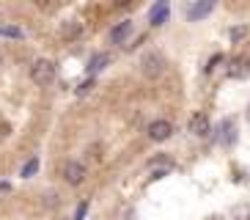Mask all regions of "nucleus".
<instances>
[{"instance_id": "dca6fc26", "label": "nucleus", "mask_w": 250, "mask_h": 220, "mask_svg": "<svg viewBox=\"0 0 250 220\" xmlns=\"http://www.w3.org/2000/svg\"><path fill=\"white\" fill-rule=\"evenodd\" d=\"M85 209H88V204H80V206H77V215H74V220H83V215H85Z\"/></svg>"}, {"instance_id": "ddd939ff", "label": "nucleus", "mask_w": 250, "mask_h": 220, "mask_svg": "<svg viewBox=\"0 0 250 220\" xmlns=\"http://www.w3.org/2000/svg\"><path fill=\"white\" fill-rule=\"evenodd\" d=\"M0 36L20 39V36H22V30H20V28H14V25H0Z\"/></svg>"}, {"instance_id": "39448f33", "label": "nucleus", "mask_w": 250, "mask_h": 220, "mask_svg": "<svg viewBox=\"0 0 250 220\" xmlns=\"http://www.w3.org/2000/svg\"><path fill=\"white\" fill-rule=\"evenodd\" d=\"M190 132L192 135H195V138H206V135H209V132H212V124H209V118L206 116H192L190 118Z\"/></svg>"}, {"instance_id": "f03ea898", "label": "nucleus", "mask_w": 250, "mask_h": 220, "mask_svg": "<svg viewBox=\"0 0 250 220\" xmlns=\"http://www.w3.org/2000/svg\"><path fill=\"white\" fill-rule=\"evenodd\" d=\"M140 66H143V74H146V77H160L162 66H165V58H162L160 52H148Z\"/></svg>"}, {"instance_id": "423d86ee", "label": "nucleus", "mask_w": 250, "mask_h": 220, "mask_svg": "<svg viewBox=\"0 0 250 220\" xmlns=\"http://www.w3.org/2000/svg\"><path fill=\"white\" fill-rule=\"evenodd\" d=\"M214 8V3L212 0H206V3H195V6H190V11H187V17H190L192 22L195 20H201V17H206L209 11Z\"/></svg>"}, {"instance_id": "20e7f679", "label": "nucleus", "mask_w": 250, "mask_h": 220, "mask_svg": "<svg viewBox=\"0 0 250 220\" xmlns=\"http://www.w3.org/2000/svg\"><path fill=\"white\" fill-rule=\"evenodd\" d=\"M63 179L69 184H83V179H85V165H80V162H66L63 165Z\"/></svg>"}, {"instance_id": "4468645a", "label": "nucleus", "mask_w": 250, "mask_h": 220, "mask_svg": "<svg viewBox=\"0 0 250 220\" xmlns=\"http://www.w3.org/2000/svg\"><path fill=\"white\" fill-rule=\"evenodd\" d=\"M245 33H248V28H245V25H236V28H231V39H234V42H236V39H242Z\"/></svg>"}, {"instance_id": "f257e3e1", "label": "nucleus", "mask_w": 250, "mask_h": 220, "mask_svg": "<svg viewBox=\"0 0 250 220\" xmlns=\"http://www.w3.org/2000/svg\"><path fill=\"white\" fill-rule=\"evenodd\" d=\"M30 77H33L36 86H50V83L55 80V64L47 61V58H39L36 64L30 66Z\"/></svg>"}, {"instance_id": "6e6552de", "label": "nucleus", "mask_w": 250, "mask_h": 220, "mask_svg": "<svg viewBox=\"0 0 250 220\" xmlns=\"http://www.w3.org/2000/svg\"><path fill=\"white\" fill-rule=\"evenodd\" d=\"M129 33H132V22H129V20H124V22H118L116 28H113V33H110V36H113V42H116V44H121L126 36H129Z\"/></svg>"}, {"instance_id": "2eb2a0df", "label": "nucleus", "mask_w": 250, "mask_h": 220, "mask_svg": "<svg viewBox=\"0 0 250 220\" xmlns=\"http://www.w3.org/2000/svg\"><path fill=\"white\" fill-rule=\"evenodd\" d=\"M91 88H94V80H85V83H83L80 88H77V94H80V96H83V94H88Z\"/></svg>"}, {"instance_id": "1a4fd4ad", "label": "nucleus", "mask_w": 250, "mask_h": 220, "mask_svg": "<svg viewBox=\"0 0 250 220\" xmlns=\"http://www.w3.org/2000/svg\"><path fill=\"white\" fill-rule=\"evenodd\" d=\"M165 20H168V3H157L151 8V25H162Z\"/></svg>"}, {"instance_id": "9b49d317", "label": "nucleus", "mask_w": 250, "mask_h": 220, "mask_svg": "<svg viewBox=\"0 0 250 220\" xmlns=\"http://www.w3.org/2000/svg\"><path fill=\"white\" fill-rule=\"evenodd\" d=\"M80 30H83V25L80 22H66V25H63V30H61V33H63V39H77L80 36Z\"/></svg>"}, {"instance_id": "0eeeda50", "label": "nucleus", "mask_w": 250, "mask_h": 220, "mask_svg": "<svg viewBox=\"0 0 250 220\" xmlns=\"http://www.w3.org/2000/svg\"><path fill=\"white\" fill-rule=\"evenodd\" d=\"M110 64V55L107 52H96L94 58L88 61V74H96V72H102L104 66Z\"/></svg>"}, {"instance_id": "f8f14e48", "label": "nucleus", "mask_w": 250, "mask_h": 220, "mask_svg": "<svg viewBox=\"0 0 250 220\" xmlns=\"http://www.w3.org/2000/svg\"><path fill=\"white\" fill-rule=\"evenodd\" d=\"M36 171H39V160H36V157H30V160L22 165V176H25V179H30Z\"/></svg>"}, {"instance_id": "9d476101", "label": "nucleus", "mask_w": 250, "mask_h": 220, "mask_svg": "<svg viewBox=\"0 0 250 220\" xmlns=\"http://www.w3.org/2000/svg\"><path fill=\"white\" fill-rule=\"evenodd\" d=\"M228 74H231V77H245V74H248V61L236 58L234 64H231V69H228Z\"/></svg>"}, {"instance_id": "7ed1b4c3", "label": "nucleus", "mask_w": 250, "mask_h": 220, "mask_svg": "<svg viewBox=\"0 0 250 220\" xmlns=\"http://www.w3.org/2000/svg\"><path fill=\"white\" fill-rule=\"evenodd\" d=\"M170 132H173V127H170V121H165V118L148 124V138H151V140H168Z\"/></svg>"}]
</instances>
